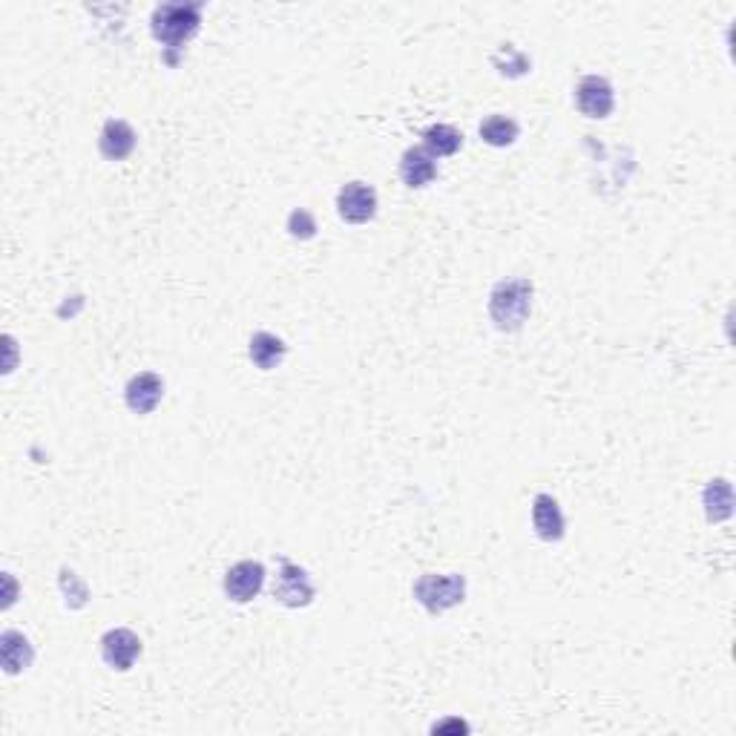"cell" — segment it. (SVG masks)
Listing matches in <instances>:
<instances>
[{
  "label": "cell",
  "instance_id": "7c38bea8",
  "mask_svg": "<svg viewBox=\"0 0 736 736\" xmlns=\"http://www.w3.org/2000/svg\"><path fill=\"white\" fill-rule=\"evenodd\" d=\"M400 176L409 187H426L437 176L435 156L426 147H412L400 159Z\"/></svg>",
  "mask_w": 736,
  "mask_h": 736
},
{
  "label": "cell",
  "instance_id": "4fadbf2b",
  "mask_svg": "<svg viewBox=\"0 0 736 736\" xmlns=\"http://www.w3.org/2000/svg\"><path fill=\"white\" fill-rule=\"evenodd\" d=\"M0 659L6 673H21L32 665V644L18 630H6L0 636Z\"/></svg>",
  "mask_w": 736,
  "mask_h": 736
},
{
  "label": "cell",
  "instance_id": "ac0fdd59",
  "mask_svg": "<svg viewBox=\"0 0 736 736\" xmlns=\"http://www.w3.org/2000/svg\"><path fill=\"white\" fill-rule=\"evenodd\" d=\"M288 230H291V236L294 239H311L314 233H317V222H314V216L308 213V210H294L291 216H288Z\"/></svg>",
  "mask_w": 736,
  "mask_h": 736
},
{
  "label": "cell",
  "instance_id": "52a82bcc",
  "mask_svg": "<svg viewBox=\"0 0 736 736\" xmlns=\"http://www.w3.org/2000/svg\"><path fill=\"white\" fill-rule=\"evenodd\" d=\"M274 598L285 607H305L314 601V584L297 564H285L274 581Z\"/></svg>",
  "mask_w": 736,
  "mask_h": 736
},
{
  "label": "cell",
  "instance_id": "277c9868",
  "mask_svg": "<svg viewBox=\"0 0 736 736\" xmlns=\"http://www.w3.org/2000/svg\"><path fill=\"white\" fill-rule=\"evenodd\" d=\"M337 210H340L345 222L366 225L377 213V190L366 182H348L337 193Z\"/></svg>",
  "mask_w": 736,
  "mask_h": 736
},
{
  "label": "cell",
  "instance_id": "6da1fadb",
  "mask_svg": "<svg viewBox=\"0 0 736 736\" xmlns=\"http://www.w3.org/2000/svg\"><path fill=\"white\" fill-rule=\"evenodd\" d=\"M532 308V282L529 279H504L489 294V317L498 331H518Z\"/></svg>",
  "mask_w": 736,
  "mask_h": 736
},
{
  "label": "cell",
  "instance_id": "2e32d148",
  "mask_svg": "<svg viewBox=\"0 0 736 736\" xmlns=\"http://www.w3.org/2000/svg\"><path fill=\"white\" fill-rule=\"evenodd\" d=\"M734 506V492L728 481H711L705 489V512L711 521H725Z\"/></svg>",
  "mask_w": 736,
  "mask_h": 736
},
{
  "label": "cell",
  "instance_id": "5b68a950",
  "mask_svg": "<svg viewBox=\"0 0 736 736\" xmlns=\"http://www.w3.org/2000/svg\"><path fill=\"white\" fill-rule=\"evenodd\" d=\"M575 101H578V110L587 115V118H607L613 113V104H616V95L607 78L601 75H584L575 87Z\"/></svg>",
  "mask_w": 736,
  "mask_h": 736
},
{
  "label": "cell",
  "instance_id": "8fae6325",
  "mask_svg": "<svg viewBox=\"0 0 736 736\" xmlns=\"http://www.w3.org/2000/svg\"><path fill=\"white\" fill-rule=\"evenodd\" d=\"M532 527L535 532L544 538V541H561L564 538V515H561V506L558 501L547 495V492H541V495H535V501H532Z\"/></svg>",
  "mask_w": 736,
  "mask_h": 736
},
{
  "label": "cell",
  "instance_id": "ba28073f",
  "mask_svg": "<svg viewBox=\"0 0 736 736\" xmlns=\"http://www.w3.org/2000/svg\"><path fill=\"white\" fill-rule=\"evenodd\" d=\"M101 656L113 670H130L141 656V639L127 627H115L101 639Z\"/></svg>",
  "mask_w": 736,
  "mask_h": 736
},
{
  "label": "cell",
  "instance_id": "7a4b0ae2",
  "mask_svg": "<svg viewBox=\"0 0 736 736\" xmlns=\"http://www.w3.org/2000/svg\"><path fill=\"white\" fill-rule=\"evenodd\" d=\"M199 6H182V3H164L153 12V35L170 46L184 44L199 29Z\"/></svg>",
  "mask_w": 736,
  "mask_h": 736
},
{
  "label": "cell",
  "instance_id": "3957f363",
  "mask_svg": "<svg viewBox=\"0 0 736 736\" xmlns=\"http://www.w3.org/2000/svg\"><path fill=\"white\" fill-rule=\"evenodd\" d=\"M466 596V581L463 575H423L414 584V598L429 610V613H443L449 607H458Z\"/></svg>",
  "mask_w": 736,
  "mask_h": 736
},
{
  "label": "cell",
  "instance_id": "9a60e30c",
  "mask_svg": "<svg viewBox=\"0 0 736 736\" xmlns=\"http://www.w3.org/2000/svg\"><path fill=\"white\" fill-rule=\"evenodd\" d=\"M460 144H463V136H460L452 124H432V127L423 133V147H426L435 159H440V156H455L460 150Z\"/></svg>",
  "mask_w": 736,
  "mask_h": 736
},
{
  "label": "cell",
  "instance_id": "8992f818",
  "mask_svg": "<svg viewBox=\"0 0 736 736\" xmlns=\"http://www.w3.org/2000/svg\"><path fill=\"white\" fill-rule=\"evenodd\" d=\"M265 584V567L259 561H239L225 573V593L236 604H248Z\"/></svg>",
  "mask_w": 736,
  "mask_h": 736
},
{
  "label": "cell",
  "instance_id": "e0dca14e",
  "mask_svg": "<svg viewBox=\"0 0 736 736\" xmlns=\"http://www.w3.org/2000/svg\"><path fill=\"white\" fill-rule=\"evenodd\" d=\"M481 138L492 147H509L518 138V124L509 115H489L481 124Z\"/></svg>",
  "mask_w": 736,
  "mask_h": 736
},
{
  "label": "cell",
  "instance_id": "d6986e66",
  "mask_svg": "<svg viewBox=\"0 0 736 736\" xmlns=\"http://www.w3.org/2000/svg\"><path fill=\"white\" fill-rule=\"evenodd\" d=\"M443 731H466V725L460 719H449L443 725H435V734H443Z\"/></svg>",
  "mask_w": 736,
  "mask_h": 736
},
{
  "label": "cell",
  "instance_id": "5bb4252c",
  "mask_svg": "<svg viewBox=\"0 0 736 736\" xmlns=\"http://www.w3.org/2000/svg\"><path fill=\"white\" fill-rule=\"evenodd\" d=\"M248 354H251V363L256 368H262V371H271L282 363V357H285V343L274 337V334H268V331H259V334H253L251 337V348H248Z\"/></svg>",
  "mask_w": 736,
  "mask_h": 736
},
{
  "label": "cell",
  "instance_id": "30bf717a",
  "mask_svg": "<svg viewBox=\"0 0 736 736\" xmlns=\"http://www.w3.org/2000/svg\"><path fill=\"white\" fill-rule=\"evenodd\" d=\"M98 150L101 156L110 161L127 159L133 150H136V133L127 121L121 118H110L104 127H101V136H98Z\"/></svg>",
  "mask_w": 736,
  "mask_h": 736
},
{
  "label": "cell",
  "instance_id": "9c48e42d",
  "mask_svg": "<svg viewBox=\"0 0 736 736\" xmlns=\"http://www.w3.org/2000/svg\"><path fill=\"white\" fill-rule=\"evenodd\" d=\"M164 397V383H161L159 374L153 371H144V374H136L130 383H127V391H124V400L127 406L136 414H150Z\"/></svg>",
  "mask_w": 736,
  "mask_h": 736
}]
</instances>
